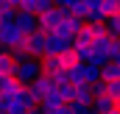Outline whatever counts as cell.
Returning a JSON list of instances; mask_svg holds the SVG:
<instances>
[{"label": "cell", "instance_id": "obj_1", "mask_svg": "<svg viewBox=\"0 0 120 114\" xmlns=\"http://www.w3.org/2000/svg\"><path fill=\"white\" fill-rule=\"evenodd\" d=\"M39 72H42L39 58H31V56H28V58H22V61H17V64H14V78H17L22 86H28Z\"/></svg>", "mask_w": 120, "mask_h": 114}, {"label": "cell", "instance_id": "obj_2", "mask_svg": "<svg viewBox=\"0 0 120 114\" xmlns=\"http://www.w3.org/2000/svg\"><path fill=\"white\" fill-rule=\"evenodd\" d=\"M64 14H67V8H59V6L45 8L42 14H36V31H39V33H50V31L56 28V22H59Z\"/></svg>", "mask_w": 120, "mask_h": 114}, {"label": "cell", "instance_id": "obj_3", "mask_svg": "<svg viewBox=\"0 0 120 114\" xmlns=\"http://www.w3.org/2000/svg\"><path fill=\"white\" fill-rule=\"evenodd\" d=\"M22 31L14 25V17L11 20H3V25H0V47L3 50H8V47H14V45H20L22 42Z\"/></svg>", "mask_w": 120, "mask_h": 114}, {"label": "cell", "instance_id": "obj_4", "mask_svg": "<svg viewBox=\"0 0 120 114\" xmlns=\"http://www.w3.org/2000/svg\"><path fill=\"white\" fill-rule=\"evenodd\" d=\"M20 47H22L31 58H42V56H45V33H39V31L25 33L22 42H20Z\"/></svg>", "mask_w": 120, "mask_h": 114}, {"label": "cell", "instance_id": "obj_5", "mask_svg": "<svg viewBox=\"0 0 120 114\" xmlns=\"http://www.w3.org/2000/svg\"><path fill=\"white\" fill-rule=\"evenodd\" d=\"M70 45H73V39H67V36H59V33H45V56H61L64 50H70Z\"/></svg>", "mask_w": 120, "mask_h": 114}, {"label": "cell", "instance_id": "obj_6", "mask_svg": "<svg viewBox=\"0 0 120 114\" xmlns=\"http://www.w3.org/2000/svg\"><path fill=\"white\" fill-rule=\"evenodd\" d=\"M81 25H84V20L67 11V14L61 17L59 22H56V28H53V33H59V36H67V39H73V33H75V31L81 28Z\"/></svg>", "mask_w": 120, "mask_h": 114}, {"label": "cell", "instance_id": "obj_7", "mask_svg": "<svg viewBox=\"0 0 120 114\" xmlns=\"http://www.w3.org/2000/svg\"><path fill=\"white\" fill-rule=\"evenodd\" d=\"M14 25L22 31V33H34V31H36V14L17 8V11H14Z\"/></svg>", "mask_w": 120, "mask_h": 114}, {"label": "cell", "instance_id": "obj_8", "mask_svg": "<svg viewBox=\"0 0 120 114\" xmlns=\"http://www.w3.org/2000/svg\"><path fill=\"white\" fill-rule=\"evenodd\" d=\"M115 106H120L117 100H112L106 92H101V95H92V100H90V109L95 114H106L109 109H115Z\"/></svg>", "mask_w": 120, "mask_h": 114}, {"label": "cell", "instance_id": "obj_9", "mask_svg": "<svg viewBox=\"0 0 120 114\" xmlns=\"http://www.w3.org/2000/svg\"><path fill=\"white\" fill-rule=\"evenodd\" d=\"M39 67H42V72H48V75L64 72V61H61V56H42V58H39Z\"/></svg>", "mask_w": 120, "mask_h": 114}, {"label": "cell", "instance_id": "obj_10", "mask_svg": "<svg viewBox=\"0 0 120 114\" xmlns=\"http://www.w3.org/2000/svg\"><path fill=\"white\" fill-rule=\"evenodd\" d=\"M73 42H75V45H92V42H95V31H92L90 22H84L81 28L73 33Z\"/></svg>", "mask_w": 120, "mask_h": 114}, {"label": "cell", "instance_id": "obj_11", "mask_svg": "<svg viewBox=\"0 0 120 114\" xmlns=\"http://www.w3.org/2000/svg\"><path fill=\"white\" fill-rule=\"evenodd\" d=\"M115 78H120V61L101 64V81H115Z\"/></svg>", "mask_w": 120, "mask_h": 114}, {"label": "cell", "instance_id": "obj_12", "mask_svg": "<svg viewBox=\"0 0 120 114\" xmlns=\"http://www.w3.org/2000/svg\"><path fill=\"white\" fill-rule=\"evenodd\" d=\"M25 111H28V106L22 100V92L20 95H11L8 97V106H6V114H25Z\"/></svg>", "mask_w": 120, "mask_h": 114}, {"label": "cell", "instance_id": "obj_13", "mask_svg": "<svg viewBox=\"0 0 120 114\" xmlns=\"http://www.w3.org/2000/svg\"><path fill=\"white\" fill-rule=\"evenodd\" d=\"M14 64L17 61L11 58V53L0 47V75H14Z\"/></svg>", "mask_w": 120, "mask_h": 114}, {"label": "cell", "instance_id": "obj_14", "mask_svg": "<svg viewBox=\"0 0 120 114\" xmlns=\"http://www.w3.org/2000/svg\"><path fill=\"white\" fill-rule=\"evenodd\" d=\"M103 28H106L109 36H120V14H109L103 20Z\"/></svg>", "mask_w": 120, "mask_h": 114}, {"label": "cell", "instance_id": "obj_15", "mask_svg": "<svg viewBox=\"0 0 120 114\" xmlns=\"http://www.w3.org/2000/svg\"><path fill=\"white\" fill-rule=\"evenodd\" d=\"M73 92H75V84H70V81H64V84L56 86V95L61 97V103H70L73 100Z\"/></svg>", "mask_w": 120, "mask_h": 114}, {"label": "cell", "instance_id": "obj_16", "mask_svg": "<svg viewBox=\"0 0 120 114\" xmlns=\"http://www.w3.org/2000/svg\"><path fill=\"white\" fill-rule=\"evenodd\" d=\"M98 8L103 11V17H109V14H120V0H101Z\"/></svg>", "mask_w": 120, "mask_h": 114}, {"label": "cell", "instance_id": "obj_17", "mask_svg": "<svg viewBox=\"0 0 120 114\" xmlns=\"http://www.w3.org/2000/svg\"><path fill=\"white\" fill-rule=\"evenodd\" d=\"M103 92H106L112 100L120 103V81H117V78H115V81H103Z\"/></svg>", "mask_w": 120, "mask_h": 114}, {"label": "cell", "instance_id": "obj_18", "mask_svg": "<svg viewBox=\"0 0 120 114\" xmlns=\"http://www.w3.org/2000/svg\"><path fill=\"white\" fill-rule=\"evenodd\" d=\"M95 81H101V67L87 64L84 67V84H95Z\"/></svg>", "mask_w": 120, "mask_h": 114}, {"label": "cell", "instance_id": "obj_19", "mask_svg": "<svg viewBox=\"0 0 120 114\" xmlns=\"http://www.w3.org/2000/svg\"><path fill=\"white\" fill-rule=\"evenodd\" d=\"M70 47H73V53H75V58H78V61H90V53H92L90 45H75V42H73Z\"/></svg>", "mask_w": 120, "mask_h": 114}, {"label": "cell", "instance_id": "obj_20", "mask_svg": "<svg viewBox=\"0 0 120 114\" xmlns=\"http://www.w3.org/2000/svg\"><path fill=\"white\" fill-rule=\"evenodd\" d=\"M22 89H25V86L20 84V81H17V78H11V81H8V84L3 86V89H0V92H3V95H8V97H11V95H20V92H22Z\"/></svg>", "mask_w": 120, "mask_h": 114}, {"label": "cell", "instance_id": "obj_21", "mask_svg": "<svg viewBox=\"0 0 120 114\" xmlns=\"http://www.w3.org/2000/svg\"><path fill=\"white\" fill-rule=\"evenodd\" d=\"M14 11H17V6H14V3L0 0V20H11V17H14Z\"/></svg>", "mask_w": 120, "mask_h": 114}, {"label": "cell", "instance_id": "obj_22", "mask_svg": "<svg viewBox=\"0 0 120 114\" xmlns=\"http://www.w3.org/2000/svg\"><path fill=\"white\" fill-rule=\"evenodd\" d=\"M67 109H70V114H92V109L87 106V103H75V100H70Z\"/></svg>", "mask_w": 120, "mask_h": 114}, {"label": "cell", "instance_id": "obj_23", "mask_svg": "<svg viewBox=\"0 0 120 114\" xmlns=\"http://www.w3.org/2000/svg\"><path fill=\"white\" fill-rule=\"evenodd\" d=\"M70 3H75V0H53V6H59V8H70Z\"/></svg>", "mask_w": 120, "mask_h": 114}, {"label": "cell", "instance_id": "obj_24", "mask_svg": "<svg viewBox=\"0 0 120 114\" xmlns=\"http://www.w3.org/2000/svg\"><path fill=\"white\" fill-rule=\"evenodd\" d=\"M81 3H84V6H87V8H92V6H98V3H101V0H81Z\"/></svg>", "mask_w": 120, "mask_h": 114}, {"label": "cell", "instance_id": "obj_25", "mask_svg": "<svg viewBox=\"0 0 120 114\" xmlns=\"http://www.w3.org/2000/svg\"><path fill=\"white\" fill-rule=\"evenodd\" d=\"M106 114H120V106H115V109H109Z\"/></svg>", "mask_w": 120, "mask_h": 114}, {"label": "cell", "instance_id": "obj_26", "mask_svg": "<svg viewBox=\"0 0 120 114\" xmlns=\"http://www.w3.org/2000/svg\"><path fill=\"white\" fill-rule=\"evenodd\" d=\"M25 114H42V111H39V109H28Z\"/></svg>", "mask_w": 120, "mask_h": 114}, {"label": "cell", "instance_id": "obj_27", "mask_svg": "<svg viewBox=\"0 0 120 114\" xmlns=\"http://www.w3.org/2000/svg\"><path fill=\"white\" fill-rule=\"evenodd\" d=\"M8 3H14V6H20V0H8Z\"/></svg>", "mask_w": 120, "mask_h": 114}, {"label": "cell", "instance_id": "obj_28", "mask_svg": "<svg viewBox=\"0 0 120 114\" xmlns=\"http://www.w3.org/2000/svg\"><path fill=\"white\" fill-rule=\"evenodd\" d=\"M0 25H3V20H0Z\"/></svg>", "mask_w": 120, "mask_h": 114}, {"label": "cell", "instance_id": "obj_29", "mask_svg": "<svg viewBox=\"0 0 120 114\" xmlns=\"http://www.w3.org/2000/svg\"><path fill=\"white\" fill-rule=\"evenodd\" d=\"M92 114H95V111H92Z\"/></svg>", "mask_w": 120, "mask_h": 114}]
</instances>
